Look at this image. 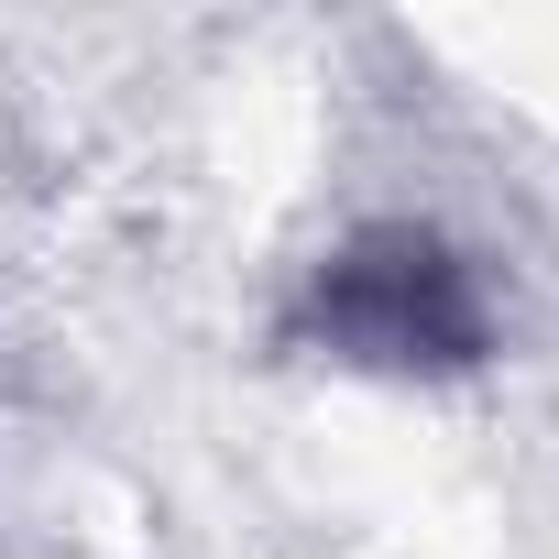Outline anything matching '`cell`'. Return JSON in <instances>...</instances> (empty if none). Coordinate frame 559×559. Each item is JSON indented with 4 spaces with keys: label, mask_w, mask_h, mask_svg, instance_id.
<instances>
[{
    "label": "cell",
    "mask_w": 559,
    "mask_h": 559,
    "mask_svg": "<svg viewBox=\"0 0 559 559\" xmlns=\"http://www.w3.org/2000/svg\"><path fill=\"white\" fill-rule=\"evenodd\" d=\"M308 330L341 362H373V373H450V362H483V341H493L472 263L450 241H428V230H362V241H341L319 263Z\"/></svg>",
    "instance_id": "cell-1"
}]
</instances>
